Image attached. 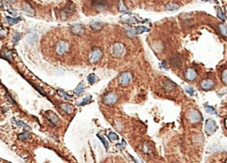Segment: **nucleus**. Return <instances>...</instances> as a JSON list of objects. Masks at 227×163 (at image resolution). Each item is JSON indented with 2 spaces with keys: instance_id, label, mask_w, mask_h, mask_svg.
Returning <instances> with one entry per match:
<instances>
[{
  "instance_id": "nucleus-28",
  "label": "nucleus",
  "mask_w": 227,
  "mask_h": 163,
  "mask_svg": "<svg viewBox=\"0 0 227 163\" xmlns=\"http://www.w3.org/2000/svg\"><path fill=\"white\" fill-rule=\"evenodd\" d=\"M221 80H222V83L227 86V69H224L223 72H222V75H221Z\"/></svg>"
},
{
  "instance_id": "nucleus-39",
  "label": "nucleus",
  "mask_w": 227,
  "mask_h": 163,
  "mask_svg": "<svg viewBox=\"0 0 227 163\" xmlns=\"http://www.w3.org/2000/svg\"><path fill=\"white\" fill-rule=\"evenodd\" d=\"M20 35L19 33H15L14 36V44H17L20 40Z\"/></svg>"
},
{
  "instance_id": "nucleus-11",
  "label": "nucleus",
  "mask_w": 227,
  "mask_h": 163,
  "mask_svg": "<svg viewBox=\"0 0 227 163\" xmlns=\"http://www.w3.org/2000/svg\"><path fill=\"white\" fill-rule=\"evenodd\" d=\"M71 32L76 36H82L85 32L84 27L82 24H74L71 26Z\"/></svg>"
},
{
  "instance_id": "nucleus-38",
  "label": "nucleus",
  "mask_w": 227,
  "mask_h": 163,
  "mask_svg": "<svg viewBox=\"0 0 227 163\" xmlns=\"http://www.w3.org/2000/svg\"><path fill=\"white\" fill-rule=\"evenodd\" d=\"M218 17L219 18V19H221V20H224V15L223 14V13H222V10L220 9V8H218Z\"/></svg>"
},
{
  "instance_id": "nucleus-7",
  "label": "nucleus",
  "mask_w": 227,
  "mask_h": 163,
  "mask_svg": "<svg viewBox=\"0 0 227 163\" xmlns=\"http://www.w3.org/2000/svg\"><path fill=\"white\" fill-rule=\"evenodd\" d=\"M218 127H216V121L211 120V119H209L206 121V123H205V131L206 133L208 135H212L214 134Z\"/></svg>"
},
{
  "instance_id": "nucleus-26",
  "label": "nucleus",
  "mask_w": 227,
  "mask_h": 163,
  "mask_svg": "<svg viewBox=\"0 0 227 163\" xmlns=\"http://www.w3.org/2000/svg\"><path fill=\"white\" fill-rule=\"evenodd\" d=\"M84 84H82V83L79 84L78 86L75 89V93L76 95H80L82 92V91H84Z\"/></svg>"
},
{
  "instance_id": "nucleus-1",
  "label": "nucleus",
  "mask_w": 227,
  "mask_h": 163,
  "mask_svg": "<svg viewBox=\"0 0 227 163\" xmlns=\"http://www.w3.org/2000/svg\"><path fill=\"white\" fill-rule=\"evenodd\" d=\"M186 118L193 124H195V123H197V122H200L202 120V116H201L200 112H198L197 110L193 109V108H190L187 111Z\"/></svg>"
},
{
  "instance_id": "nucleus-9",
  "label": "nucleus",
  "mask_w": 227,
  "mask_h": 163,
  "mask_svg": "<svg viewBox=\"0 0 227 163\" xmlns=\"http://www.w3.org/2000/svg\"><path fill=\"white\" fill-rule=\"evenodd\" d=\"M200 86L203 90H210L215 86V81L210 78L204 79L201 82Z\"/></svg>"
},
{
  "instance_id": "nucleus-25",
  "label": "nucleus",
  "mask_w": 227,
  "mask_h": 163,
  "mask_svg": "<svg viewBox=\"0 0 227 163\" xmlns=\"http://www.w3.org/2000/svg\"><path fill=\"white\" fill-rule=\"evenodd\" d=\"M87 79H88V82H90V84H95L96 82L99 81V78H98L94 74H91V75H89L88 77H87Z\"/></svg>"
},
{
  "instance_id": "nucleus-5",
  "label": "nucleus",
  "mask_w": 227,
  "mask_h": 163,
  "mask_svg": "<svg viewBox=\"0 0 227 163\" xmlns=\"http://www.w3.org/2000/svg\"><path fill=\"white\" fill-rule=\"evenodd\" d=\"M68 49V43L64 40L59 41V42L57 43V44L55 45V52L59 56L64 55L67 53Z\"/></svg>"
},
{
  "instance_id": "nucleus-12",
  "label": "nucleus",
  "mask_w": 227,
  "mask_h": 163,
  "mask_svg": "<svg viewBox=\"0 0 227 163\" xmlns=\"http://www.w3.org/2000/svg\"><path fill=\"white\" fill-rule=\"evenodd\" d=\"M184 78L188 81H194L197 78V72H196L194 68L188 67L184 73Z\"/></svg>"
},
{
  "instance_id": "nucleus-29",
  "label": "nucleus",
  "mask_w": 227,
  "mask_h": 163,
  "mask_svg": "<svg viewBox=\"0 0 227 163\" xmlns=\"http://www.w3.org/2000/svg\"><path fill=\"white\" fill-rule=\"evenodd\" d=\"M18 138H19L20 140H27V139L30 138V135L28 133V131L25 130V132H23V133L20 134V135L18 136Z\"/></svg>"
},
{
  "instance_id": "nucleus-31",
  "label": "nucleus",
  "mask_w": 227,
  "mask_h": 163,
  "mask_svg": "<svg viewBox=\"0 0 227 163\" xmlns=\"http://www.w3.org/2000/svg\"><path fill=\"white\" fill-rule=\"evenodd\" d=\"M58 93L62 97V98H64L65 99H68V100H71L72 99V97H70V95H68V94H67L65 91H63V90H58Z\"/></svg>"
},
{
  "instance_id": "nucleus-42",
  "label": "nucleus",
  "mask_w": 227,
  "mask_h": 163,
  "mask_svg": "<svg viewBox=\"0 0 227 163\" xmlns=\"http://www.w3.org/2000/svg\"><path fill=\"white\" fill-rule=\"evenodd\" d=\"M162 67H163L165 69H168V67H167V66H166V61H165V60H163V62H162Z\"/></svg>"
},
{
  "instance_id": "nucleus-16",
  "label": "nucleus",
  "mask_w": 227,
  "mask_h": 163,
  "mask_svg": "<svg viewBox=\"0 0 227 163\" xmlns=\"http://www.w3.org/2000/svg\"><path fill=\"white\" fill-rule=\"evenodd\" d=\"M22 11L23 13L26 14V15H28V16H34L35 15V11L34 9L31 7L29 4L28 3H24L23 5H22Z\"/></svg>"
},
{
  "instance_id": "nucleus-30",
  "label": "nucleus",
  "mask_w": 227,
  "mask_h": 163,
  "mask_svg": "<svg viewBox=\"0 0 227 163\" xmlns=\"http://www.w3.org/2000/svg\"><path fill=\"white\" fill-rule=\"evenodd\" d=\"M14 121H15V123H16V125L17 126H19V127H22L23 129H30L31 128H30L29 126H28V125H26L24 122H22V121H16V120H14Z\"/></svg>"
},
{
  "instance_id": "nucleus-27",
  "label": "nucleus",
  "mask_w": 227,
  "mask_h": 163,
  "mask_svg": "<svg viewBox=\"0 0 227 163\" xmlns=\"http://www.w3.org/2000/svg\"><path fill=\"white\" fill-rule=\"evenodd\" d=\"M36 38H37V36L34 33H29L28 35V36H27V39H28V41L29 43H34V42H36Z\"/></svg>"
},
{
  "instance_id": "nucleus-35",
  "label": "nucleus",
  "mask_w": 227,
  "mask_h": 163,
  "mask_svg": "<svg viewBox=\"0 0 227 163\" xmlns=\"http://www.w3.org/2000/svg\"><path fill=\"white\" fill-rule=\"evenodd\" d=\"M108 138L111 140V141H116V140H118L119 139V137L117 134L113 133V132H110L108 134Z\"/></svg>"
},
{
  "instance_id": "nucleus-33",
  "label": "nucleus",
  "mask_w": 227,
  "mask_h": 163,
  "mask_svg": "<svg viewBox=\"0 0 227 163\" xmlns=\"http://www.w3.org/2000/svg\"><path fill=\"white\" fill-rule=\"evenodd\" d=\"M91 100V96H90V95H89V96H87V97H86V98H85L84 100L81 101L80 103H79V104H77V105H78V106H84V105L88 104Z\"/></svg>"
},
{
  "instance_id": "nucleus-13",
  "label": "nucleus",
  "mask_w": 227,
  "mask_h": 163,
  "mask_svg": "<svg viewBox=\"0 0 227 163\" xmlns=\"http://www.w3.org/2000/svg\"><path fill=\"white\" fill-rule=\"evenodd\" d=\"M46 119L48 120L50 125L53 126V127H55L57 125L58 121H59L58 116L54 113H53V112H50V111L46 113Z\"/></svg>"
},
{
  "instance_id": "nucleus-22",
  "label": "nucleus",
  "mask_w": 227,
  "mask_h": 163,
  "mask_svg": "<svg viewBox=\"0 0 227 163\" xmlns=\"http://www.w3.org/2000/svg\"><path fill=\"white\" fill-rule=\"evenodd\" d=\"M149 31V28L144 27V26H138L135 28V33L136 34H141V33H144V32H147Z\"/></svg>"
},
{
  "instance_id": "nucleus-8",
  "label": "nucleus",
  "mask_w": 227,
  "mask_h": 163,
  "mask_svg": "<svg viewBox=\"0 0 227 163\" xmlns=\"http://www.w3.org/2000/svg\"><path fill=\"white\" fill-rule=\"evenodd\" d=\"M170 65L174 67V68H181L182 67V59L181 56L178 53L173 54L170 57Z\"/></svg>"
},
{
  "instance_id": "nucleus-19",
  "label": "nucleus",
  "mask_w": 227,
  "mask_h": 163,
  "mask_svg": "<svg viewBox=\"0 0 227 163\" xmlns=\"http://www.w3.org/2000/svg\"><path fill=\"white\" fill-rule=\"evenodd\" d=\"M178 9H179V5L176 3H170L166 5V10L167 11H177Z\"/></svg>"
},
{
  "instance_id": "nucleus-14",
  "label": "nucleus",
  "mask_w": 227,
  "mask_h": 163,
  "mask_svg": "<svg viewBox=\"0 0 227 163\" xmlns=\"http://www.w3.org/2000/svg\"><path fill=\"white\" fill-rule=\"evenodd\" d=\"M91 5L94 6L97 10H103L107 5V2L106 0H93L91 2Z\"/></svg>"
},
{
  "instance_id": "nucleus-15",
  "label": "nucleus",
  "mask_w": 227,
  "mask_h": 163,
  "mask_svg": "<svg viewBox=\"0 0 227 163\" xmlns=\"http://www.w3.org/2000/svg\"><path fill=\"white\" fill-rule=\"evenodd\" d=\"M176 88V84L173 83L172 81L167 79L163 82V89L166 91H172Z\"/></svg>"
},
{
  "instance_id": "nucleus-20",
  "label": "nucleus",
  "mask_w": 227,
  "mask_h": 163,
  "mask_svg": "<svg viewBox=\"0 0 227 163\" xmlns=\"http://www.w3.org/2000/svg\"><path fill=\"white\" fill-rule=\"evenodd\" d=\"M142 151H143L144 154H151V152H152V147H151V145L148 144V143H144V145L142 146Z\"/></svg>"
},
{
  "instance_id": "nucleus-34",
  "label": "nucleus",
  "mask_w": 227,
  "mask_h": 163,
  "mask_svg": "<svg viewBox=\"0 0 227 163\" xmlns=\"http://www.w3.org/2000/svg\"><path fill=\"white\" fill-rule=\"evenodd\" d=\"M98 137L100 139V141L103 143V144H104V146H105V148H106V150H107V149H108V142L106 140V138H105L104 137L100 136L99 134H98Z\"/></svg>"
},
{
  "instance_id": "nucleus-21",
  "label": "nucleus",
  "mask_w": 227,
  "mask_h": 163,
  "mask_svg": "<svg viewBox=\"0 0 227 163\" xmlns=\"http://www.w3.org/2000/svg\"><path fill=\"white\" fill-rule=\"evenodd\" d=\"M218 28H219L220 34L224 37H227V27L224 24H219L218 25Z\"/></svg>"
},
{
  "instance_id": "nucleus-40",
  "label": "nucleus",
  "mask_w": 227,
  "mask_h": 163,
  "mask_svg": "<svg viewBox=\"0 0 227 163\" xmlns=\"http://www.w3.org/2000/svg\"><path fill=\"white\" fill-rule=\"evenodd\" d=\"M119 10L121 12H126L127 11V8L125 7V5H123L122 3H120V5H119Z\"/></svg>"
},
{
  "instance_id": "nucleus-23",
  "label": "nucleus",
  "mask_w": 227,
  "mask_h": 163,
  "mask_svg": "<svg viewBox=\"0 0 227 163\" xmlns=\"http://www.w3.org/2000/svg\"><path fill=\"white\" fill-rule=\"evenodd\" d=\"M6 20H7V22L9 23V25H14V24H16L17 22H19L20 20V18H12V17H6Z\"/></svg>"
},
{
  "instance_id": "nucleus-3",
  "label": "nucleus",
  "mask_w": 227,
  "mask_h": 163,
  "mask_svg": "<svg viewBox=\"0 0 227 163\" xmlns=\"http://www.w3.org/2000/svg\"><path fill=\"white\" fill-rule=\"evenodd\" d=\"M103 57V52L99 49V48H93L92 51L91 52L90 57H89V62L93 64L96 63L98 61H99L101 59V58Z\"/></svg>"
},
{
  "instance_id": "nucleus-4",
  "label": "nucleus",
  "mask_w": 227,
  "mask_h": 163,
  "mask_svg": "<svg viewBox=\"0 0 227 163\" xmlns=\"http://www.w3.org/2000/svg\"><path fill=\"white\" fill-rule=\"evenodd\" d=\"M118 100V97L116 93L113 92H108L104 97H103V104L106 106H113L116 104Z\"/></svg>"
},
{
  "instance_id": "nucleus-32",
  "label": "nucleus",
  "mask_w": 227,
  "mask_h": 163,
  "mask_svg": "<svg viewBox=\"0 0 227 163\" xmlns=\"http://www.w3.org/2000/svg\"><path fill=\"white\" fill-rule=\"evenodd\" d=\"M4 58L5 59L11 60L12 59V52L9 50H5L4 51Z\"/></svg>"
},
{
  "instance_id": "nucleus-17",
  "label": "nucleus",
  "mask_w": 227,
  "mask_h": 163,
  "mask_svg": "<svg viewBox=\"0 0 227 163\" xmlns=\"http://www.w3.org/2000/svg\"><path fill=\"white\" fill-rule=\"evenodd\" d=\"M90 27L92 30L94 31H100V30L104 27V24H103L99 20H92L90 24Z\"/></svg>"
},
{
  "instance_id": "nucleus-37",
  "label": "nucleus",
  "mask_w": 227,
  "mask_h": 163,
  "mask_svg": "<svg viewBox=\"0 0 227 163\" xmlns=\"http://www.w3.org/2000/svg\"><path fill=\"white\" fill-rule=\"evenodd\" d=\"M6 30L3 28V27H0V38H3L6 36Z\"/></svg>"
},
{
  "instance_id": "nucleus-41",
  "label": "nucleus",
  "mask_w": 227,
  "mask_h": 163,
  "mask_svg": "<svg viewBox=\"0 0 227 163\" xmlns=\"http://www.w3.org/2000/svg\"><path fill=\"white\" fill-rule=\"evenodd\" d=\"M116 146H117L119 149H123V148H125V146H126V143H125L124 140H122V144H117Z\"/></svg>"
},
{
  "instance_id": "nucleus-36",
  "label": "nucleus",
  "mask_w": 227,
  "mask_h": 163,
  "mask_svg": "<svg viewBox=\"0 0 227 163\" xmlns=\"http://www.w3.org/2000/svg\"><path fill=\"white\" fill-rule=\"evenodd\" d=\"M184 90L186 91V92H187L189 95H191V96H193V95L194 94V90H193V88L191 87V86H184Z\"/></svg>"
},
{
  "instance_id": "nucleus-44",
  "label": "nucleus",
  "mask_w": 227,
  "mask_h": 163,
  "mask_svg": "<svg viewBox=\"0 0 227 163\" xmlns=\"http://www.w3.org/2000/svg\"><path fill=\"white\" fill-rule=\"evenodd\" d=\"M204 1H209V0H204Z\"/></svg>"
},
{
  "instance_id": "nucleus-2",
  "label": "nucleus",
  "mask_w": 227,
  "mask_h": 163,
  "mask_svg": "<svg viewBox=\"0 0 227 163\" xmlns=\"http://www.w3.org/2000/svg\"><path fill=\"white\" fill-rule=\"evenodd\" d=\"M124 44L122 43H116L110 48V54L113 58H120L123 55L124 53Z\"/></svg>"
},
{
  "instance_id": "nucleus-24",
  "label": "nucleus",
  "mask_w": 227,
  "mask_h": 163,
  "mask_svg": "<svg viewBox=\"0 0 227 163\" xmlns=\"http://www.w3.org/2000/svg\"><path fill=\"white\" fill-rule=\"evenodd\" d=\"M204 106H205L206 110H207V113H209L210 115H218V112H216V110L213 106H209V105H205Z\"/></svg>"
},
{
  "instance_id": "nucleus-43",
  "label": "nucleus",
  "mask_w": 227,
  "mask_h": 163,
  "mask_svg": "<svg viewBox=\"0 0 227 163\" xmlns=\"http://www.w3.org/2000/svg\"><path fill=\"white\" fill-rule=\"evenodd\" d=\"M8 1H9V2H11V3H14V2L16 1V0H8Z\"/></svg>"
},
{
  "instance_id": "nucleus-6",
  "label": "nucleus",
  "mask_w": 227,
  "mask_h": 163,
  "mask_svg": "<svg viewBox=\"0 0 227 163\" xmlns=\"http://www.w3.org/2000/svg\"><path fill=\"white\" fill-rule=\"evenodd\" d=\"M132 80V75L130 72L122 73L118 77V84L121 86H127Z\"/></svg>"
},
{
  "instance_id": "nucleus-10",
  "label": "nucleus",
  "mask_w": 227,
  "mask_h": 163,
  "mask_svg": "<svg viewBox=\"0 0 227 163\" xmlns=\"http://www.w3.org/2000/svg\"><path fill=\"white\" fill-rule=\"evenodd\" d=\"M75 12V6L73 4H69L66 8H64L62 11L60 13V16H61V19H67L68 18L71 14H73Z\"/></svg>"
},
{
  "instance_id": "nucleus-18",
  "label": "nucleus",
  "mask_w": 227,
  "mask_h": 163,
  "mask_svg": "<svg viewBox=\"0 0 227 163\" xmlns=\"http://www.w3.org/2000/svg\"><path fill=\"white\" fill-rule=\"evenodd\" d=\"M60 108L62 109L65 113H67V114H68V115H70V114H72L74 112V106H72V105H70V104H62V105H60Z\"/></svg>"
}]
</instances>
